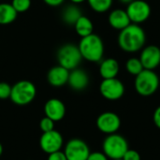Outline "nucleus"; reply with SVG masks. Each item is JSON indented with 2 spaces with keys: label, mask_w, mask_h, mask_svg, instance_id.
<instances>
[{
  "label": "nucleus",
  "mask_w": 160,
  "mask_h": 160,
  "mask_svg": "<svg viewBox=\"0 0 160 160\" xmlns=\"http://www.w3.org/2000/svg\"><path fill=\"white\" fill-rule=\"evenodd\" d=\"M11 93V86L7 82H0V99L9 98Z\"/></svg>",
  "instance_id": "nucleus-25"
},
{
  "label": "nucleus",
  "mask_w": 160,
  "mask_h": 160,
  "mask_svg": "<svg viewBox=\"0 0 160 160\" xmlns=\"http://www.w3.org/2000/svg\"><path fill=\"white\" fill-rule=\"evenodd\" d=\"M153 120H154V123H155L156 127L160 129V106H158L155 110L154 114H153Z\"/></svg>",
  "instance_id": "nucleus-29"
},
{
  "label": "nucleus",
  "mask_w": 160,
  "mask_h": 160,
  "mask_svg": "<svg viewBox=\"0 0 160 160\" xmlns=\"http://www.w3.org/2000/svg\"><path fill=\"white\" fill-rule=\"evenodd\" d=\"M122 4H126V5H128L129 3H131L132 1H134V0H119Z\"/></svg>",
  "instance_id": "nucleus-32"
},
{
  "label": "nucleus",
  "mask_w": 160,
  "mask_h": 160,
  "mask_svg": "<svg viewBox=\"0 0 160 160\" xmlns=\"http://www.w3.org/2000/svg\"><path fill=\"white\" fill-rule=\"evenodd\" d=\"M2 154H3V146H2V144L0 142V157L2 156Z\"/></svg>",
  "instance_id": "nucleus-33"
},
{
  "label": "nucleus",
  "mask_w": 160,
  "mask_h": 160,
  "mask_svg": "<svg viewBox=\"0 0 160 160\" xmlns=\"http://www.w3.org/2000/svg\"><path fill=\"white\" fill-rule=\"evenodd\" d=\"M128 141L120 134L113 133L107 135L102 143L103 153L109 159H121L128 150Z\"/></svg>",
  "instance_id": "nucleus-4"
},
{
  "label": "nucleus",
  "mask_w": 160,
  "mask_h": 160,
  "mask_svg": "<svg viewBox=\"0 0 160 160\" xmlns=\"http://www.w3.org/2000/svg\"><path fill=\"white\" fill-rule=\"evenodd\" d=\"M125 85L117 78L103 79L99 85V92L101 96L111 101L120 99L125 94Z\"/></svg>",
  "instance_id": "nucleus-8"
},
{
  "label": "nucleus",
  "mask_w": 160,
  "mask_h": 160,
  "mask_svg": "<svg viewBox=\"0 0 160 160\" xmlns=\"http://www.w3.org/2000/svg\"><path fill=\"white\" fill-rule=\"evenodd\" d=\"M112 160H123V159H122V158H121V159H112Z\"/></svg>",
  "instance_id": "nucleus-34"
},
{
  "label": "nucleus",
  "mask_w": 160,
  "mask_h": 160,
  "mask_svg": "<svg viewBox=\"0 0 160 160\" xmlns=\"http://www.w3.org/2000/svg\"><path fill=\"white\" fill-rule=\"evenodd\" d=\"M134 87L136 92L142 97L153 96L159 87V77L155 70L143 69L135 76Z\"/></svg>",
  "instance_id": "nucleus-3"
},
{
  "label": "nucleus",
  "mask_w": 160,
  "mask_h": 160,
  "mask_svg": "<svg viewBox=\"0 0 160 160\" xmlns=\"http://www.w3.org/2000/svg\"><path fill=\"white\" fill-rule=\"evenodd\" d=\"M64 153L68 160H87L91 152L84 141L71 139L66 144Z\"/></svg>",
  "instance_id": "nucleus-9"
},
{
  "label": "nucleus",
  "mask_w": 160,
  "mask_h": 160,
  "mask_svg": "<svg viewBox=\"0 0 160 160\" xmlns=\"http://www.w3.org/2000/svg\"><path fill=\"white\" fill-rule=\"evenodd\" d=\"M44 112L53 122L62 120L66 114L65 104L58 98H51L44 105Z\"/></svg>",
  "instance_id": "nucleus-13"
},
{
  "label": "nucleus",
  "mask_w": 160,
  "mask_h": 160,
  "mask_svg": "<svg viewBox=\"0 0 160 160\" xmlns=\"http://www.w3.org/2000/svg\"><path fill=\"white\" fill-rule=\"evenodd\" d=\"M90 6V8L98 13H103L108 11L112 5L113 0H86Z\"/></svg>",
  "instance_id": "nucleus-21"
},
{
  "label": "nucleus",
  "mask_w": 160,
  "mask_h": 160,
  "mask_svg": "<svg viewBox=\"0 0 160 160\" xmlns=\"http://www.w3.org/2000/svg\"><path fill=\"white\" fill-rule=\"evenodd\" d=\"M37 95L35 84L30 81H20L11 86V93L9 98L11 101L19 106H24L31 103Z\"/></svg>",
  "instance_id": "nucleus-5"
},
{
  "label": "nucleus",
  "mask_w": 160,
  "mask_h": 160,
  "mask_svg": "<svg viewBox=\"0 0 160 160\" xmlns=\"http://www.w3.org/2000/svg\"><path fill=\"white\" fill-rule=\"evenodd\" d=\"M17 11L13 8L11 4H0V24L6 25L13 22L17 18Z\"/></svg>",
  "instance_id": "nucleus-19"
},
{
  "label": "nucleus",
  "mask_w": 160,
  "mask_h": 160,
  "mask_svg": "<svg viewBox=\"0 0 160 160\" xmlns=\"http://www.w3.org/2000/svg\"><path fill=\"white\" fill-rule=\"evenodd\" d=\"M87 160H109L103 152H93L90 153Z\"/></svg>",
  "instance_id": "nucleus-27"
},
{
  "label": "nucleus",
  "mask_w": 160,
  "mask_h": 160,
  "mask_svg": "<svg viewBox=\"0 0 160 160\" xmlns=\"http://www.w3.org/2000/svg\"><path fill=\"white\" fill-rule=\"evenodd\" d=\"M73 4H75V5H77V4H81V3H83L84 1H86V0H70Z\"/></svg>",
  "instance_id": "nucleus-31"
},
{
  "label": "nucleus",
  "mask_w": 160,
  "mask_h": 160,
  "mask_svg": "<svg viewBox=\"0 0 160 160\" xmlns=\"http://www.w3.org/2000/svg\"><path fill=\"white\" fill-rule=\"evenodd\" d=\"M139 58L144 69L155 70L160 65V48L157 45L144 46Z\"/></svg>",
  "instance_id": "nucleus-12"
},
{
  "label": "nucleus",
  "mask_w": 160,
  "mask_h": 160,
  "mask_svg": "<svg viewBox=\"0 0 160 160\" xmlns=\"http://www.w3.org/2000/svg\"><path fill=\"white\" fill-rule=\"evenodd\" d=\"M11 6L17 11V13L24 12L29 9L31 6V0H12Z\"/></svg>",
  "instance_id": "nucleus-23"
},
{
  "label": "nucleus",
  "mask_w": 160,
  "mask_h": 160,
  "mask_svg": "<svg viewBox=\"0 0 160 160\" xmlns=\"http://www.w3.org/2000/svg\"><path fill=\"white\" fill-rule=\"evenodd\" d=\"M118 45L126 52H137L142 51L146 43V34L140 24L130 23L120 31Z\"/></svg>",
  "instance_id": "nucleus-1"
},
{
  "label": "nucleus",
  "mask_w": 160,
  "mask_h": 160,
  "mask_svg": "<svg viewBox=\"0 0 160 160\" xmlns=\"http://www.w3.org/2000/svg\"><path fill=\"white\" fill-rule=\"evenodd\" d=\"M68 83L73 90L82 91L85 89L89 83L88 74L82 69H79V68L72 69L69 71Z\"/></svg>",
  "instance_id": "nucleus-15"
},
{
  "label": "nucleus",
  "mask_w": 160,
  "mask_h": 160,
  "mask_svg": "<svg viewBox=\"0 0 160 160\" xmlns=\"http://www.w3.org/2000/svg\"><path fill=\"white\" fill-rule=\"evenodd\" d=\"M82 15V14L81 9L75 4H73V5L67 7L64 9L62 13V18H63V21L68 25H74Z\"/></svg>",
  "instance_id": "nucleus-20"
},
{
  "label": "nucleus",
  "mask_w": 160,
  "mask_h": 160,
  "mask_svg": "<svg viewBox=\"0 0 160 160\" xmlns=\"http://www.w3.org/2000/svg\"><path fill=\"white\" fill-rule=\"evenodd\" d=\"M97 127L98 130L104 134H113L119 130L121 127V119L115 112H106L98 115L97 119Z\"/></svg>",
  "instance_id": "nucleus-10"
},
{
  "label": "nucleus",
  "mask_w": 160,
  "mask_h": 160,
  "mask_svg": "<svg viewBox=\"0 0 160 160\" xmlns=\"http://www.w3.org/2000/svg\"><path fill=\"white\" fill-rule=\"evenodd\" d=\"M47 5L51 6V7H58L60 6L65 0H43Z\"/></svg>",
  "instance_id": "nucleus-30"
},
{
  "label": "nucleus",
  "mask_w": 160,
  "mask_h": 160,
  "mask_svg": "<svg viewBox=\"0 0 160 160\" xmlns=\"http://www.w3.org/2000/svg\"><path fill=\"white\" fill-rule=\"evenodd\" d=\"M131 23L141 24L146 22L151 15V7L144 0H134L126 9Z\"/></svg>",
  "instance_id": "nucleus-7"
},
{
  "label": "nucleus",
  "mask_w": 160,
  "mask_h": 160,
  "mask_svg": "<svg viewBox=\"0 0 160 160\" xmlns=\"http://www.w3.org/2000/svg\"><path fill=\"white\" fill-rule=\"evenodd\" d=\"M108 22L113 29L119 31L123 30L131 23L127 11L121 8H116L111 11L108 17Z\"/></svg>",
  "instance_id": "nucleus-16"
},
{
  "label": "nucleus",
  "mask_w": 160,
  "mask_h": 160,
  "mask_svg": "<svg viewBox=\"0 0 160 160\" xmlns=\"http://www.w3.org/2000/svg\"><path fill=\"white\" fill-rule=\"evenodd\" d=\"M63 142L61 133L54 129L49 132H43L39 139V146L41 150L48 155L60 151L63 146Z\"/></svg>",
  "instance_id": "nucleus-11"
},
{
  "label": "nucleus",
  "mask_w": 160,
  "mask_h": 160,
  "mask_svg": "<svg viewBox=\"0 0 160 160\" xmlns=\"http://www.w3.org/2000/svg\"><path fill=\"white\" fill-rule=\"evenodd\" d=\"M48 160H68L67 159V157L65 155L64 152H61V151H57V152H54V153H52L49 155L48 157Z\"/></svg>",
  "instance_id": "nucleus-28"
},
{
  "label": "nucleus",
  "mask_w": 160,
  "mask_h": 160,
  "mask_svg": "<svg viewBox=\"0 0 160 160\" xmlns=\"http://www.w3.org/2000/svg\"><path fill=\"white\" fill-rule=\"evenodd\" d=\"M74 27H75L76 33L82 38H84L93 34V30H94V25H93L92 21L88 17L83 16V15H82L78 19V21L74 24Z\"/></svg>",
  "instance_id": "nucleus-18"
},
{
  "label": "nucleus",
  "mask_w": 160,
  "mask_h": 160,
  "mask_svg": "<svg viewBox=\"0 0 160 160\" xmlns=\"http://www.w3.org/2000/svg\"><path fill=\"white\" fill-rule=\"evenodd\" d=\"M126 69L127 71L133 76H137L140 74L144 68L142 67V64L140 60V58L137 57H131L129 58L126 63Z\"/></svg>",
  "instance_id": "nucleus-22"
},
{
  "label": "nucleus",
  "mask_w": 160,
  "mask_h": 160,
  "mask_svg": "<svg viewBox=\"0 0 160 160\" xmlns=\"http://www.w3.org/2000/svg\"><path fill=\"white\" fill-rule=\"evenodd\" d=\"M39 128L41 129L42 132H49L54 129V122L50 119L49 117L45 116L44 118H42L40 120L39 123Z\"/></svg>",
  "instance_id": "nucleus-24"
},
{
  "label": "nucleus",
  "mask_w": 160,
  "mask_h": 160,
  "mask_svg": "<svg viewBox=\"0 0 160 160\" xmlns=\"http://www.w3.org/2000/svg\"><path fill=\"white\" fill-rule=\"evenodd\" d=\"M119 70H120L119 63L114 58H107L100 62L99 74L103 79L117 78Z\"/></svg>",
  "instance_id": "nucleus-17"
},
{
  "label": "nucleus",
  "mask_w": 160,
  "mask_h": 160,
  "mask_svg": "<svg viewBox=\"0 0 160 160\" xmlns=\"http://www.w3.org/2000/svg\"><path fill=\"white\" fill-rule=\"evenodd\" d=\"M79 50L82 59L89 62H100L104 54V44L101 38L96 34H91L82 38L79 45Z\"/></svg>",
  "instance_id": "nucleus-2"
},
{
  "label": "nucleus",
  "mask_w": 160,
  "mask_h": 160,
  "mask_svg": "<svg viewBox=\"0 0 160 160\" xmlns=\"http://www.w3.org/2000/svg\"><path fill=\"white\" fill-rule=\"evenodd\" d=\"M69 76V70L61 67L60 65L52 68L47 75L48 82L54 87H60L68 83Z\"/></svg>",
  "instance_id": "nucleus-14"
},
{
  "label": "nucleus",
  "mask_w": 160,
  "mask_h": 160,
  "mask_svg": "<svg viewBox=\"0 0 160 160\" xmlns=\"http://www.w3.org/2000/svg\"><path fill=\"white\" fill-rule=\"evenodd\" d=\"M123 160H141V155L138 151L128 149L123 157Z\"/></svg>",
  "instance_id": "nucleus-26"
},
{
  "label": "nucleus",
  "mask_w": 160,
  "mask_h": 160,
  "mask_svg": "<svg viewBox=\"0 0 160 160\" xmlns=\"http://www.w3.org/2000/svg\"><path fill=\"white\" fill-rule=\"evenodd\" d=\"M82 57L79 47L74 44H65L57 52V60L61 67L68 70H72L78 68Z\"/></svg>",
  "instance_id": "nucleus-6"
}]
</instances>
